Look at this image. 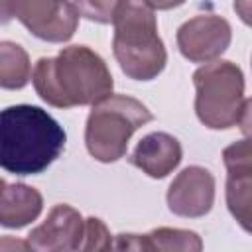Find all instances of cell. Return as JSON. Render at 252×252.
<instances>
[{"mask_svg": "<svg viewBox=\"0 0 252 252\" xmlns=\"http://www.w3.org/2000/svg\"><path fill=\"white\" fill-rule=\"evenodd\" d=\"M32 83L39 98L55 108L94 104L114 89L108 65L87 45H69L55 57H39Z\"/></svg>", "mask_w": 252, "mask_h": 252, "instance_id": "1", "label": "cell"}, {"mask_svg": "<svg viewBox=\"0 0 252 252\" xmlns=\"http://www.w3.org/2000/svg\"><path fill=\"white\" fill-rule=\"evenodd\" d=\"M63 126L41 106L14 104L0 110V167L14 175L43 173L65 150Z\"/></svg>", "mask_w": 252, "mask_h": 252, "instance_id": "2", "label": "cell"}, {"mask_svg": "<svg viewBox=\"0 0 252 252\" xmlns=\"http://www.w3.org/2000/svg\"><path fill=\"white\" fill-rule=\"evenodd\" d=\"M112 26V53L122 73L134 81L156 79L167 63V51L158 33L154 10L144 0H122Z\"/></svg>", "mask_w": 252, "mask_h": 252, "instance_id": "3", "label": "cell"}, {"mask_svg": "<svg viewBox=\"0 0 252 252\" xmlns=\"http://www.w3.org/2000/svg\"><path fill=\"white\" fill-rule=\"evenodd\" d=\"M195 112L211 130H226L248 122L250 100L244 96L242 69L226 59L209 61L193 73Z\"/></svg>", "mask_w": 252, "mask_h": 252, "instance_id": "4", "label": "cell"}, {"mask_svg": "<svg viewBox=\"0 0 252 252\" xmlns=\"http://www.w3.org/2000/svg\"><path fill=\"white\" fill-rule=\"evenodd\" d=\"M152 120L154 114L142 100L128 94H108L94 102L87 116V150L96 161H118L126 156L132 134Z\"/></svg>", "mask_w": 252, "mask_h": 252, "instance_id": "5", "label": "cell"}, {"mask_svg": "<svg viewBox=\"0 0 252 252\" xmlns=\"http://www.w3.org/2000/svg\"><path fill=\"white\" fill-rule=\"evenodd\" d=\"M14 18L49 43L69 41L79 26V12L71 0H0V24Z\"/></svg>", "mask_w": 252, "mask_h": 252, "instance_id": "6", "label": "cell"}, {"mask_svg": "<svg viewBox=\"0 0 252 252\" xmlns=\"http://www.w3.org/2000/svg\"><path fill=\"white\" fill-rule=\"evenodd\" d=\"M177 47L191 63H209L219 59L230 45V24L217 14H199L177 30Z\"/></svg>", "mask_w": 252, "mask_h": 252, "instance_id": "7", "label": "cell"}, {"mask_svg": "<svg viewBox=\"0 0 252 252\" xmlns=\"http://www.w3.org/2000/svg\"><path fill=\"white\" fill-rule=\"evenodd\" d=\"M226 167V205L238 224L250 232L252 220V150L248 138H242L222 152Z\"/></svg>", "mask_w": 252, "mask_h": 252, "instance_id": "8", "label": "cell"}, {"mask_svg": "<svg viewBox=\"0 0 252 252\" xmlns=\"http://www.w3.org/2000/svg\"><path fill=\"white\" fill-rule=\"evenodd\" d=\"M165 199L169 211L177 217H205L215 203V177L201 165H189L171 181Z\"/></svg>", "mask_w": 252, "mask_h": 252, "instance_id": "9", "label": "cell"}, {"mask_svg": "<svg viewBox=\"0 0 252 252\" xmlns=\"http://www.w3.org/2000/svg\"><path fill=\"white\" fill-rule=\"evenodd\" d=\"M85 236V219L71 205H55L47 219L32 228L28 246L39 252H71L79 250Z\"/></svg>", "mask_w": 252, "mask_h": 252, "instance_id": "10", "label": "cell"}, {"mask_svg": "<svg viewBox=\"0 0 252 252\" xmlns=\"http://www.w3.org/2000/svg\"><path fill=\"white\" fill-rule=\"evenodd\" d=\"M181 158L183 150L175 136L167 132H150L136 144L128 161L146 175L163 179L181 163Z\"/></svg>", "mask_w": 252, "mask_h": 252, "instance_id": "11", "label": "cell"}, {"mask_svg": "<svg viewBox=\"0 0 252 252\" xmlns=\"http://www.w3.org/2000/svg\"><path fill=\"white\" fill-rule=\"evenodd\" d=\"M116 250H161V252H199L203 240L193 230L159 226L148 234H118L112 242Z\"/></svg>", "mask_w": 252, "mask_h": 252, "instance_id": "12", "label": "cell"}, {"mask_svg": "<svg viewBox=\"0 0 252 252\" xmlns=\"http://www.w3.org/2000/svg\"><path fill=\"white\" fill-rule=\"evenodd\" d=\"M43 211V197L35 187L26 183L4 185L0 191V226L24 228Z\"/></svg>", "mask_w": 252, "mask_h": 252, "instance_id": "13", "label": "cell"}, {"mask_svg": "<svg viewBox=\"0 0 252 252\" xmlns=\"http://www.w3.org/2000/svg\"><path fill=\"white\" fill-rule=\"evenodd\" d=\"M32 79L28 51L14 41H0V89H24Z\"/></svg>", "mask_w": 252, "mask_h": 252, "instance_id": "14", "label": "cell"}, {"mask_svg": "<svg viewBox=\"0 0 252 252\" xmlns=\"http://www.w3.org/2000/svg\"><path fill=\"white\" fill-rule=\"evenodd\" d=\"M73 4L79 16L96 24H112L114 12L122 4V0H75Z\"/></svg>", "mask_w": 252, "mask_h": 252, "instance_id": "15", "label": "cell"}, {"mask_svg": "<svg viewBox=\"0 0 252 252\" xmlns=\"http://www.w3.org/2000/svg\"><path fill=\"white\" fill-rule=\"evenodd\" d=\"M110 248H112V234L108 232L106 224L96 217L85 219V236L81 250H110Z\"/></svg>", "mask_w": 252, "mask_h": 252, "instance_id": "16", "label": "cell"}, {"mask_svg": "<svg viewBox=\"0 0 252 252\" xmlns=\"http://www.w3.org/2000/svg\"><path fill=\"white\" fill-rule=\"evenodd\" d=\"M144 4L150 6L152 10H171L185 4V0H144Z\"/></svg>", "mask_w": 252, "mask_h": 252, "instance_id": "17", "label": "cell"}, {"mask_svg": "<svg viewBox=\"0 0 252 252\" xmlns=\"http://www.w3.org/2000/svg\"><path fill=\"white\" fill-rule=\"evenodd\" d=\"M4 185H6V181H4V179H2V177H0V191H2V189H4Z\"/></svg>", "mask_w": 252, "mask_h": 252, "instance_id": "18", "label": "cell"}]
</instances>
